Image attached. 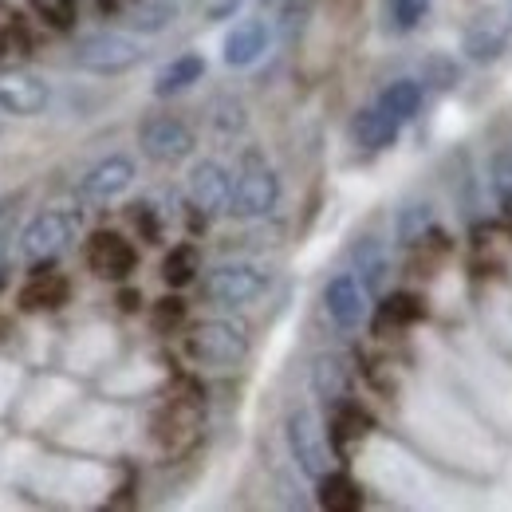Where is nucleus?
I'll list each match as a JSON object with an SVG mask.
<instances>
[{"label": "nucleus", "mask_w": 512, "mask_h": 512, "mask_svg": "<svg viewBox=\"0 0 512 512\" xmlns=\"http://www.w3.org/2000/svg\"><path fill=\"white\" fill-rule=\"evenodd\" d=\"M186 351L205 367H233V363H241L249 355V335L229 320L197 323L190 331V339H186Z\"/></svg>", "instance_id": "f257e3e1"}, {"label": "nucleus", "mask_w": 512, "mask_h": 512, "mask_svg": "<svg viewBox=\"0 0 512 512\" xmlns=\"http://www.w3.org/2000/svg\"><path fill=\"white\" fill-rule=\"evenodd\" d=\"M138 60H142V48L130 36H119V32L87 36L75 48V67L95 71V75H119V71H130Z\"/></svg>", "instance_id": "f03ea898"}, {"label": "nucleus", "mask_w": 512, "mask_h": 512, "mask_svg": "<svg viewBox=\"0 0 512 512\" xmlns=\"http://www.w3.org/2000/svg\"><path fill=\"white\" fill-rule=\"evenodd\" d=\"M264 288H268V276L253 264H221L205 280V296L221 308H245L256 296H264Z\"/></svg>", "instance_id": "7ed1b4c3"}, {"label": "nucleus", "mask_w": 512, "mask_h": 512, "mask_svg": "<svg viewBox=\"0 0 512 512\" xmlns=\"http://www.w3.org/2000/svg\"><path fill=\"white\" fill-rule=\"evenodd\" d=\"M288 449H292L296 465L304 469V477L320 481L323 473H331L327 438H323L320 422H316L312 410H292V418H288Z\"/></svg>", "instance_id": "20e7f679"}, {"label": "nucleus", "mask_w": 512, "mask_h": 512, "mask_svg": "<svg viewBox=\"0 0 512 512\" xmlns=\"http://www.w3.org/2000/svg\"><path fill=\"white\" fill-rule=\"evenodd\" d=\"M509 40H512L509 24L501 16H493V12H485V16H473L461 28V56L469 64H481V67L497 64L509 52Z\"/></svg>", "instance_id": "39448f33"}, {"label": "nucleus", "mask_w": 512, "mask_h": 512, "mask_svg": "<svg viewBox=\"0 0 512 512\" xmlns=\"http://www.w3.org/2000/svg\"><path fill=\"white\" fill-rule=\"evenodd\" d=\"M280 201V178L264 166H253L245 170L237 182H233V197H229V213L241 217V221H253V217H264L272 213Z\"/></svg>", "instance_id": "423d86ee"}, {"label": "nucleus", "mask_w": 512, "mask_h": 512, "mask_svg": "<svg viewBox=\"0 0 512 512\" xmlns=\"http://www.w3.org/2000/svg\"><path fill=\"white\" fill-rule=\"evenodd\" d=\"M323 308L335 320V327H347V331L359 327L367 320V288H363V280L355 272L331 276L327 288H323Z\"/></svg>", "instance_id": "0eeeda50"}, {"label": "nucleus", "mask_w": 512, "mask_h": 512, "mask_svg": "<svg viewBox=\"0 0 512 512\" xmlns=\"http://www.w3.org/2000/svg\"><path fill=\"white\" fill-rule=\"evenodd\" d=\"M138 142L150 162H182L193 154V134L178 119H150L138 134Z\"/></svg>", "instance_id": "6e6552de"}, {"label": "nucleus", "mask_w": 512, "mask_h": 512, "mask_svg": "<svg viewBox=\"0 0 512 512\" xmlns=\"http://www.w3.org/2000/svg\"><path fill=\"white\" fill-rule=\"evenodd\" d=\"M71 237H75V221L67 213H44L24 229L20 249L28 260H52L71 245Z\"/></svg>", "instance_id": "1a4fd4ad"}, {"label": "nucleus", "mask_w": 512, "mask_h": 512, "mask_svg": "<svg viewBox=\"0 0 512 512\" xmlns=\"http://www.w3.org/2000/svg\"><path fill=\"white\" fill-rule=\"evenodd\" d=\"M48 99H52V91H48L44 79H36L28 71L0 75V107L8 115H40L48 107Z\"/></svg>", "instance_id": "9d476101"}, {"label": "nucleus", "mask_w": 512, "mask_h": 512, "mask_svg": "<svg viewBox=\"0 0 512 512\" xmlns=\"http://www.w3.org/2000/svg\"><path fill=\"white\" fill-rule=\"evenodd\" d=\"M190 197L201 213H221L229 209V197H233V178L221 162H197L190 170Z\"/></svg>", "instance_id": "9b49d317"}, {"label": "nucleus", "mask_w": 512, "mask_h": 512, "mask_svg": "<svg viewBox=\"0 0 512 512\" xmlns=\"http://www.w3.org/2000/svg\"><path fill=\"white\" fill-rule=\"evenodd\" d=\"M134 182V162L115 154V158H103L99 166H91L83 178H79V197L83 201H111L127 190Z\"/></svg>", "instance_id": "f8f14e48"}, {"label": "nucleus", "mask_w": 512, "mask_h": 512, "mask_svg": "<svg viewBox=\"0 0 512 512\" xmlns=\"http://www.w3.org/2000/svg\"><path fill=\"white\" fill-rule=\"evenodd\" d=\"M87 264H91L95 276L123 280L130 268H134V249H130V241H123L119 233H95L87 241Z\"/></svg>", "instance_id": "ddd939ff"}, {"label": "nucleus", "mask_w": 512, "mask_h": 512, "mask_svg": "<svg viewBox=\"0 0 512 512\" xmlns=\"http://www.w3.org/2000/svg\"><path fill=\"white\" fill-rule=\"evenodd\" d=\"M268 40H272V32H268V24L264 20H241L229 36H225V64L229 67H249L256 64L264 52H268Z\"/></svg>", "instance_id": "4468645a"}, {"label": "nucleus", "mask_w": 512, "mask_h": 512, "mask_svg": "<svg viewBox=\"0 0 512 512\" xmlns=\"http://www.w3.org/2000/svg\"><path fill=\"white\" fill-rule=\"evenodd\" d=\"M398 130H402V123H394L383 107L375 103V107H367V111H359V115H355V123H351V138H355L363 150H386V146L398 138Z\"/></svg>", "instance_id": "2eb2a0df"}, {"label": "nucleus", "mask_w": 512, "mask_h": 512, "mask_svg": "<svg viewBox=\"0 0 512 512\" xmlns=\"http://www.w3.org/2000/svg\"><path fill=\"white\" fill-rule=\"evenodd\" d=\"M67 300V280L56 272H36L24 288H20V308L24 312H48L60 308Z\"/></svg>", "instance_id": "dca6fc26"}, {"label": "nucleus", "mask_w": 512, "mask_h": 512, "mask_svg": "<svg viewBox=\"0 0 512 512\" xmlns=\"http://www.w3.org/2000/svg\"><path fill=\"white\" fill-rule=\"evenodd\" d=\"M438 225V213L430 201H410L398 209L394 217V233H398V245H422Z\"/></svg>", "instance_id": "f3484780"}, {"label": "nucleus", "mask_w": 512, "mask_h": 512, "mask_svg": "<svg viewBox=\"0 0 512 512\" xmlns=\"http://www.w3.org/2000/svg\"><path fill=\"white\" fill-rule=\"evenodd\" d=\"M351 264H355V276L363 280V288H367V292H379V288L386 284L390 264H386L383 245H379L375 237H363V241L351 249Z\"/></svg>", "instance_id": "a211bd4d"}, {"label": "nucleus", "mask_w": 512, "mask_h": 512, "mask_svg": "<svg viewBox=\"0 0 512 512\" xmlns=\"http://www.w3.org/2000/svg\"><path fill=\"white\" fill-rule=\"evenodd\" d=\"M379 107L394 123H410L418 111H422V83L418 79H394L379 95Z\"/></svg>", "instance_id": "6ab92c4d"}, {"label": "nucleus", "mask_w": 512, "mask_h": 512, "mask_svg": "<svg viewBox=\"0 0 512 512\" xmlns=\"http://www.w3.org/2000/svg\"><path fill=\"white\" fill-rule=\"evenodd\" d=\"M201 75H205V60L193 56V52H186V56L170 60V64L158 71V79H154V95H162V99H166V95H178V91L193 87Z\"/></svg>", "instance_id": "aec40b11"}, {"label": "nucleus", "mask_w": 512, "mask_h": 512, "mask_svg": "<svg viewBox=\"0 0 512 512\" xmlns=\"http://www.w3.org/2000/svg\"><path fill=\"white\" fill-rule=\"evenodd\" d=\"M312 390L323 402H339L347 394V363L339 355H320L312 363Z\"/></svg>", "instance_id": "412c9836"}, {"label": "nucleus", "mask_w": 512, "mask_h": 512, "mask_svg": "<svg viewBox=\"0 0 512 512\" xmlns=\"http://www.w3.org/2000/svg\"><path fill=\"white\" fill-rule=\"evenodd\" d=\"M178 16H182V4H174V0H146V4H138L127 16V28L154 36V32H166Z\"/></svg>", "instance_id": "4be33fe9"}, {"label": "nucleus", "mask_w": 512, "mask_h": 512, "mask_svg": "<svg viewBox=\"0 0 512 512\" xmlns=\"http://www.w3.org/2000/svg\"><path fill=\"white\" fill-rule=\"evenodd\" d=\"M320 505L331 512H351L363 505V493H359V485L351 481V477H343V473H323L320 477Z\"/></svg>", "instance_id": "5701e85b"}, {"label": "nucleus", "mask_w": 512, "mask_h": 512, "mask_svg": "<svg viewBox=\"0 0 512 512\" xmlns=\"http://www.w3.org/2000/svg\"><path fill=\"white\" fill-rule=\"evenodd\" d=\"M430 4H434V0H386V20H390V32H398V36L414 32V28L426 20Z\"/></svg>", "instance_id": "b1692460"}, {"label": "nucleus", "mask_w": 512, "mask_h": 512, "mask_svg": "<svg viewBox=\"0 0 512 512\" xmlns=\"http://www.w3.org/2000/svg\"><path fill=\"white\" fill-rule=\"evenodd\" d=\"M162 276H166L170 288H186L193 276H197V249L193 245L170 249V256L162 260Z\"/></svg>", "instance_id": "393cba45"}, {"label": "nucleus", "mask_w": 512, "mask_h": 512, "mask_svg": "<svg viewBox=\"0 0 512 512\" xmlns=\"http://www.w3.org/2000/svg\"><path fill=\"white\" fill-rule=\"evenodd\" d=\"M371 430V418L359 410V406H343V410H335V418H331V434L339 438V442H355V438H363Z\"/></svg>", "instance_id": "a878e982"}, {"label": "nucleus", "mask_w": 512, "mask_h": 512, "mask_svg": "<svg viewBox=\"0 0 512 512\" xmlns=\"http://www.w3.org/2000/svg\"><path fill=\"white\" fill-rule=\"evenodd\" d=\"M418 316H422V304L414 296H406V292L386 296L383 308H379V323H414Z\"/></svg>", "instance_id": "bb28decb"}, {"label": "nucleus", "mask_w": 512, "mask_h": 512, "mask_svg": "<svg viewBox=\"0 0 512 512\" xmlns=\"http://www.w3.org/2000/svg\"><path fill=\"white\" fill-rule=\"evenodd\" d=\"M32 8H36L40 20H48L60 32L75 24V0H32Z\"/></svg>", "instance_id": "cd10ccee"}, {"label": "nucleus", "mask_w": 512, "mask_h": 512, "mask_svg": "<svg viewBox=\"0 0 512 512\" xmlns=\"http://www.w3.org/2000/svg\"><path fill=\"white\" fill-rule=\"evenodd\" d=\"M426 83L449 91V87L457 83V64H453L449 56H430V60H426Z\"/></svg>", "instance_id": "c85d7f7f"}, {"label": "nucleus", "mask_w": 512, "mask_h": 512, "mask_svg": "<svg viewBox=\"0 0 512 512\" xmlns=\"http://www.w3.org/2000/svg\"><path fill=\"white\" fill-rule=\"evenodd\" d=\"M182 320H186V304H182L178 296H166V300H158V308H154V327H158V331H166V327H178Z\"/></svg>", "instance_id": "c756f323"}, {"label": "nucleus", "mask_w": 512, "mask_h": 512, "mask_svg": "<svg viewBox=\"0 0 512 512\" xmlns=\"http://www.w3.org/2000/svg\"><path fill=\"white\" fill-rule=\"evenodd\" d=\"M217 127H221V130H241V127H245V107H241V103H221Z\"/></svg>", "instance_id": "7c9ffc66"}, {"label": "nucleus", "mask_w": 512, "mask_h": 512, "mask_svg": "<svg viewBox=\"0 0 512 512\" xmlns=\"http://www.w3.org/2000/svg\"><path fill=\"white\" fill-rule=\"evenodd\" d=\"M241 4H245V0H217V4L209 8V20H229V16H233Z\"/></svg>", "instance_id": "2f4dec72"}, {"label": "nucleus", "mask_w": 512, "mask_h": 512, "mask_svg": "<svg viewBox=\"0 0 512 512\" xmlns=\"http://www.w3.org/2000/svg\"><path fill=\"white\" fill-rule=\"evenodd\" d=\"M123 308H127V312L138 308V296H134V292H123Z\"/></svg>", "instance_id": "473e14b6"}, {"label": "nucleus", "mask_w": 512, "mask_h": 512, "mask_svg": "<svg viewBox=\"0 0 512 512\" xmlns=\"http://www.w3.org/2000/svg\"><path fill=\"white\" fill-rule=\"evenodd\" d=\"M0 288H4V264H0Z\"/></svg>", "instance_id": "72a5a7b5"}, {"label": "nucleus", "mask_w": 512, "mask_h": 512, "mask_svg": "<svg viewBox=\"0 0 512 512\" xmlns=\"http://www.w3.org/2000/svg\"><path fill=\"white\" fill-rule=\"evenodd\" d=\"M268 4H272V0H268Z\"/></svg>", "instance_id": "f704fd0d"}]
</instances>
